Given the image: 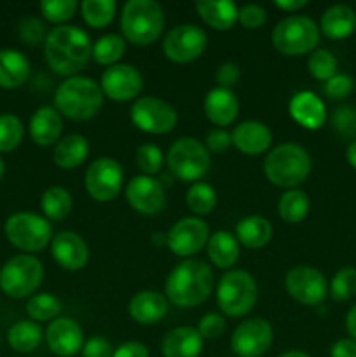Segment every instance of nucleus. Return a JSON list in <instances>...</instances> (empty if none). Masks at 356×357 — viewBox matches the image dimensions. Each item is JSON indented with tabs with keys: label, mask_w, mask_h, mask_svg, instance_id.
Here are the masks:
<instances>
[{
	"label": "nucleus",
	"mask_w": 356,
	"mask_h": 357,
	"mask_svg": "<svg viewBox=\"0 0 356 357\" xmlns=\"http://www.w3.org/2000/svg\"><path fill=\"white\" fill-rule=\"evenodd\" d=\"M112 357H149V351L140 342H126L115 349Z\"/></svg>",
	"instance_id": "obj_53"
},
{
	"label": "nucleus",
	"mask_w": 356,
	"mask_h": 357,
	"mask_svg": "<svg viewBox=\"0 0 356 357\" xmlns=\"http://www.w3.org/2000/svg\"><path fill=\"white\" fill-rule=\"evenodd\" d=\"M133 124L149 135H166L177 126V110L156 96H145L135 101L131 108Z\"/></svg>",
	"instance_id": "obj_11"
},
{
	"label": "nucleus",
	"mask_w": 356,
	"mask_h": 357,
	"mask_svg": "<svg viewBox=\"0 0 356 357\" xmlns=\"http://www.w3.org/2000/svg\"><path fill=\"white\" fill-rule=\"evenodd\" d=\"M93 52L89 35L77 26H56L45 35L44 54L47 65L56 73L65 77H75L86 68Z\"/></svg>",
	"instance_id": "obj_1"
},
{
	"label": "nucleus",
	"mask_w": 356,
	"mask_h": 357,
	"mask_svg": "<svg viewBox=\"0 0 356 357\" xmlns=\"http://www.w3.org/2000/svg\"><path fill=\"white\" fill-rule=\"evenodd\" d=\"M143 80L138 70L131 65L108 66L101 75L100 87L105 96L114 101H129L142 91Z\"/></svg>",
	"instance_id": "obj_17"
},
{
	"label": "nucleus",
	"mask_w": 356,
	"mask_h": 357,
	"mask_svg": "<svg viewBox=\"0 0 356 357\" xmlns=\"http://www.w3.org/2000/svg\"><path fill=\"white\" fill-rule=\"evenodd\" d=\"M208 37L198 24H180L168 31L163 51L173 63H191L205 52Z\"/></svg>",
	"instance_id": "obj_14"
},
{
	"label": "nucleus",
	"mask_w": 356,
	"mask_h": 357,
	"mask_svg": "<svg viewBox=\"0 0 356 357\" xmlns=\"http://www.w3.org/2000/svg\"><path fill=\"white\" fill-rule=\"evenodd\" d=\"M54 105L56 110L72 121H89L103 105V91L89 77H68L56 89Z\"/></svg>",
	"instance_id": "obj_3"
},
{
	"label": "nucleus",
	"mask_w": 356,
	"mask_h": 357,
	"mask_svg": "<svg viewBox=\"0 0 356 357\" xmlns=\"http://www.w3.org/2000/svg\"><path fill=\"white\" fill-rule=\"evenodd\" d=\"M114 0H84L80 3L82 17L91 28H105L115 16Z\"/></svg>",
	"instance_id": "obj_37"
},
{
	"label": "nucleus",
	"mask_w": 356,
	"mask_h": 357,
	"mask_svg": "<svg viewBox=\"0 0 356 357\" xmlns=\"http://www.w3.org/2000/svg\"><path fill=\"white\" fill-rule=\"evenodd\" d=\"M346 159H348L349 166L356 169V142L349 143L348 150H346Z\"/></svg>",
	"instance_id": "obj_57"
},
{
	"label": "nucleus",
	"mask_w": 356,
	"mask_h": 357,
	"mask_svg": "<svg viewBox=\"0 0 356 357\" xmlns=\"http://www.w3.org/2000/svg\"><path fill=\"white\" fill-rule=\"evenodd\" d=\"M89 155V143L82 135H68L59 139L52 152V160L61 169H75Z\"/></svg>",
	"instance_id": "obj_30"
},
{
	"label": "nucleus",
	"mask_w": 356,
	"mask_h": 357,
	"mask_svg": "<svg viewBox=\"0 0 356 357\" xmlns=\"http://www.w3.org/2000/svg\"><path fill=\"white\" fill-rule=\"evenodd\" d=\"M42 337H44V333H42L40 326L34 321H20V323L13 324L10 330L7 331L9 345L21 354L34 352L40 345Z\"/></svg>",
	"instance_id": "obj_33"
},
{
	"label": "nucleus",
	"mask_w": 356,
	"mask_h": 357,
	"mask_svg": "<svg viewBox=\"0 0 356 357\" xmlns=\"http://www.w3.org/2000/svg\"><path fill=\"white\" fill-rule=\"evenodd\" d=\"M286 293L304 305H320L328 295L325 275L309 265H297L285 278Z\"/></svg>",
	"instance_id": "obj_13"
},
{
	"label": "nucleus",
	"mask_w": 356,
	"mask_h": 357,
	"mask_svg": "<svg viewBox=\"0 0 356 357\" xmlns=\"http://www.w3.org/2000/svg\"><path fill=\"white\" fill-rule=\"evenodd\" d=\"M353 89H355V80L346 73H335L325 84V94L328 98H334V100H342V98L349 96Z\"/></svg>",
	"instance_id": "obj_46"
},
{
	"label": "nucleus",
	"mask_w": 356,
	"mask_h": 357,
	"mask_svg": "<svg viewBox=\"0 0 356 357\" xmlns=\"http://www.w3.org/2000/svg\"><path fill=\"white\" fill-rule=\"evenodd\" d=\"M135 160L143 176H152V174L159 173L161 167H163V152L157 145L147 143L136 150Z\"/></svg>",
	"instance_id": "obj_43"
},
{
	"label": "nucleus",
	"mask_w": 356,
	"mask_h": 357,
	"mask_svg": "<svg viewBox=\"0 0 356 357\" xmlns=\"http://www.w3.org/2000/svg\"><path fill=\"white\" fill-rule=\"evenodd\" d=\"M126 51L124 38L121 35L108 33L103 37L98 38L93 45V52H91V58L98 63V65L103 66H114L119 59L122 58Z\"/></svg>",
	"instance_id": "obj_35"
},
{
	"label": "nucleus",
	"mask_w": 356,
	"mask_h": 357,
	"mask_svg": "<svg viewBox=\"0 0 356 357\" xmlns=\"http://www.w3.org/2000/svg\"><path fill=\"white\" fill-rule=\"evenodd\" d=\"M23 122L16 115H0V152H13L23 139Z\"/></svg>",
	"instance_id": "obj_41"
},
{
	"label": "nucleus",
	"mask_w": 356,
	"mask_h": 357,
	"mask_svg": "<svg viewBox=\"0 0 356 357\" xmlns=\"http://www.w3.org/2000/svg\"><path fill=\"white\" fill-rule=\"evenodd\" d=\"M3 169H6V166H3V160H2V157H0V178L3 176Z\"/></svg>",
	"instance_id": "obj_59"
},
{
	"label": "nucleus",
	"mask_w": 356,
	"mask_h": 357,
	"mask_svg": "<svg viewBox=\"0 0 356 357\" xmlns=\"http://www.w3.org/2000/svg\"><path fill=\"white\" fill-rule=\"evenodd\" d=\"M45 342L51 352L59 357H72L84 347V331L68 317L54 319L45 330Z\"/></svg>",
	"instance_id": "obj_19"
},
{
	"label": "nucleus",
	"mask_w": 356,
	"mask_h": 357,
	"mask_svg": "<svg viewBox=\"0 0 356 357\" xmlns=\"http://www.w3.org/2000/svg\"><path fill=\"white\" fill-rule=\"evenodd\" d=\"M114 351H112L110 342L105 340L101 337H93L84 344L82 347V357H112Z\"/></svg>",
	"instance_id": "obj_51"
},
{
	"label": "nucleus",
	"mask_w": 356,
	"mask_h": 357,
	"mask_svg": "<svg viewBox=\"0 0 356 357\" xmlns=\"http://www.w3.org/2000/svg\"><path fill=\"white\" fill-rule=\"evenodd\" d=\"M332 357H356V342L351 338L337 340L330 349Z\"/></svg>",
	"instance_id": "obj_54"
},
{
	"label": "nucleus",
	"mask_w": 356,
	"mask_h": 357,
	"mask_svg": "<svg viewBox=\"0 0 356 357\" xmlns=\"http://www.w3.org/2000/svg\"><path fill=\"white\" fill-rule=\"evenodd\" d=\"M309 73L316 80H330L337 73V59L327 49H316L311 52L309 61H307Z\"/></svg>",
	"instance_id": "obj_42"
},
{
	"label": "nucleus",
	"mask_w": 356,
	"mask_h": 357,
	"mask_svg": "<svg viewBox=\"0 0 356 357\" xmlns=\"http://www.w3.org/2000/svg\"><path fill=\"white\" fill-rule=\"evenodd\" d=\"M63 305L59 298L49 293H40L28 300L27 312L34 321H51L61 312Z\"/></svg>",
	"instance_id": "obj_38"
},
{
	"label": "nucleus",
	"mask_w": 356,
	"mask_h": 357,
	"mask_svg": "<svg viewBox=\"0 0 356 357\" xmlns=\"http://www.w3.org/2000/svg\"><path fill=\"white\" fill-rule=\"evenodd\" d=\"M187 206L195 215H208L216 206V194L208 183H192L187 190Z\"/></svg>",
	"instance_id": "obj_39"
},
{
	"label": "nucleus",
	"mask_w": 356,
	"mask_h": 357,
	"mask_svg": "<svg viewBox=\"0 0 356 357\" xmlns=\"http://www.w3.org/2000/svg\"><path fill=\"white\" fill-rule=\"evenodd\" d=\"M278 357H311V356L300 351H288V352H283V354H279Z\"/></svg>",
	"instance_id": "obj_58"
},
{
	"label": "nucleus",
	"mask_w": 356,
	"mask_h": 357,
	"mask_svg": "<svg viewBox=\"0 0 356 357\" xmlns=\"http://www.w3.org/2000/svg\"><path fill=\"white\" fill-rule=\"evenodd\" d=\"M272 227L262 216H248L236 225V239L250 250L264 248L271 241Z\"/></svg>",
	"instance_id": "obj_32"
},
{
	"label": "nucleus",
	"mask_w": 356,
	"mask_h": 357,
	"mask_svg": "<svg viewBox=\"0 0 356 357\" xmlns=\"http://www.w3.org/2000/svg\"><path fill=\"white\" fill-rule=\"evenodd\" d=\"M124 171L121 164L108 157L94 160L86 171V190L94 201H114L122 190Z\"/></svg>",
	"instance_id": "obj_12"
},
{
	"label": "nucleus",
	"mask_w": 356,
	"mask_h": 357,
	"mask_svg": "<svg viewBox=\"0 0 356 357\" xmlns=\"http://www.w3.org/2000/svg\"><path fill=\"white\" fill-rule=\"evenodd\" d=\"M332 126L342 138L356 142V107L351 105L339 107L332 115Z\"/></svg>",
	"instance_id": "obj_45"
},
{
	"label": "nucleus",
	"mask_w": 356,
	"mask_h": 357,
	"mask_svg": "<svg viewBox=\"0 0 356 357\" xmlns=\"http://www.w3.org/2000/svg\"><path fill=\"white\" fill-rule=\"evenodd\" d=\"M257 282L246 271H230L220 279L216 288V303L229 317H243L257 302Z\"/></svg>",
	"instance_id": "obj_7"
},
{
	"label": "nucleus",
	"mask_w": 356,
	"mask_h": 357,
	"mask_svg": "<svg viewBox=\"0 0 356 357\" xmlns=\"http://www.w3.org/2000/svg\"><path fill=\"white\" fill-rule=\"evenodd\" d=\"M51 253L56 264L65 271H80L89 260V250L82 237L75 232H59L51 241Z\"/></svg>",
	"instance_id": "obj_20"
},
{
	"label": "nucleus",
	"mask_w": 356,
	"mask_h": 357,
	"mask_svg": "<svg viewBox=\"0 0 356 357\" xmlns=\"http://www.w3.org/2000/svg\"><path fill=\"white\" fill-rule=\"evenodd\" d=\"M208 225L202 220L192 218V216L181 218L166 234V244L171 250V253L181 258L199 253L208 244Z\"/></svg>",
	"instance_id": "obj_16"
},
{
	"label": "nucleus",
	"mask_w": 356,
	"mask_h": 357,
	"mask_svg": "<svg viewBox=\"0 0 356 357\" xmlns=\"http://www.w3.org/2000/svg\"><path fill=\"white\" fill-rule=\"evenodd\" d=\"M206 251H208L212 264L216 265L218 268L232 267L237 258H239L237 239L230 232H225V230L215 232L209 237L208 244H206Z\"/></svg>",
	"instance_id": "obj_31"
},
{
	"label": "nucleus",
	"mask_w": 356,
	"mask_h": 357,
	"mask_svg": "<svg viewBox=\"0 0 356 357\" xmlns=\"http://www.w3.org/2000/svg\"><path fill=\"white\" fill-rule=\"evenodd\" d=\"M279 216L286 223H300L309 213V199L302 190H288L278 202Z\"/></svg>",
	"instance_id": "obj_36"
},
{
	"label": "nucleus",
	"mask_w": 356,
	"mask_h": 357,
	"mask_svg": "<svg viewBox=\"0 0 356 357\" xmlns=\"http://www.w3.org/2000/svg\"><path fill=\"white\" fill-rule=\"evenodd\" d=\"M199 17L213 30L227 31L236 24L239 9L230 0H202L195 3Z\"/></svg>",
	"instance_id": "obj_27"
},
{
	"label": "nucleus",
	"mask_w": 356,
	"mask_h": 357,
	"mask_svg": "<svg viewBox=\"0 0 356 357\" xmlns=\"http://www.w3.org/2000/svg\"><path fill=\"white\" fill-rule=\"evenodd\" d=\"M40 209L45 218L61 222L72 211V195L63 187H51L42 194Z\"/></svg>",
	"instance_id": "obj_34"
},
{
	"label": "nucleus",
	"mask_w": 356,
	"mask_h": 357,
	"mask_svg": "<svg viewBox=\"0 0 356 357\" xmlns=\"http://www.w3.org/2000/svg\"><path fill=\"white\" fill-rule=\"evenodd\" d=\"M40 13L51 23H63L75 14L79 3L75 0H44L40 2Z\"/></svg>",
	"instance_id": "obj_44"
},
{
	"label": "nucleus",
	"mask_w": 356,
	"mask_h": 357,
	"mask_svg": "<svg viewBox=\"0 0 356 357\" xmlns=\"http://www.w3.org/2000/svg\"><path fill=\"white\" fill-rule=\"evenodd\" d=\"M239 103H237L236 94L230 89L215 87L209 91L205 98V114L209 122L215 126H229L236 121Z\"/></svg>",
	"instance_id": "obj_23"
},
{
	"label": "nucleus",
	"mask_w": 356,
	"mask_h": 357,
	"mask_svg": "<svg viewBox=\"0 0 356 357\" xmlns=\"http://www.w3.org/2000/svg\"><path fill=\"white\" fill-rule=\"evenodd\" d=\"M309 153L295 143H283L267 153L264 162V173L272 185L281 188L299 187L311 173Z\"/></svg>",
	"instance_id": "obj_4"
},
{
	"label": "nucleus",
	"mask_w": 356,
	"mask_h": 357,
	"mask_svg": "<svg viewBox=\"0 0 356 357\" xmlns=\"http://www.w3.org/2000/svg\"><path fill=\"white\" fill-rule=\"evenodd\" d=\"M230 145H232V136L220 128L209 131L208 138H206V146H208V149L215 153L227 152Z\"/></svg>",
	"instance_id": "obj_52"
},
{
	"label": "nucleus",
	"mask_w": 356,
	"mask_h": 357,
	"mask_svg": "<svg viewBox=\"0 0 356 357\" xmlns=\"http://www.w3.org/2000/svg\"><path fill=\"white\" fill-rule=\"evenodd\" d=\"M241 70L236 63H223L222 66L216 68L215 79L218 87H223V89H230L232 86H236L239 82Z\"/></svg>",
	"instance_id": "obj_50"
},
{
	"label": "nucleus",
	"mask_w": 356,
	"mask_h": 357,
	"mask_svg": "<svg viewBox=\"0 0 356 357\" xmlns=\"http://www.w3.org/2000/svg\"><path fill=\"white\" fill-rule=\"evenodd\" d=\"M168 314V300L157 291H140L129 302V316L138 324H156Z\"/></svg>",
	"instance_id": "obj_25"
},
{
	"label": "nucleus",
	"mask_w": 356,
	"mask_h": 357,
	"mask_svg": "<svg viewBox=\"0 0 356 357\" xmlns=\"http://www.w3.org/2000/svg\"><path fill=\"white\" fill-rule=\"evenodd\" d=\"M44 279V267L31 255H17L0 271V288L10 298H24L31 295Z\"/></svg>",
	"instance_id": "obj_8"
},
{
	"label": "nucleus",
	"mask_w": 356,
	"mask_h": 357,
	"mask_svg": "<svg viewBox=\"0 0 356 357\" xmlns=\"http://www.w3.org/2000/svg\"><path fill=\"white\" fill-rule=\"evenodd\" d=\"M230 136H232V145L246 155H260L269 150L272 143L271 129L258 121L241 122L234 128Z\"/></svg>",
	"instance_id": "obj_21"
},
{
	"label": "nucleus",
	"mask_w": 356,
	"mask_h": 357,
	"mask_svg": "<svg viewBox=\"0 0 356 357\" xmlns=\"http://www.w3.org/2000/svg\"><path fill=\"white\" fill-rule=\"evenodd\" d=\"M271 42L281 54L302 56L316 49L320 42V28L307 16H290L276 24Z\"/></svg>",
	"instance_id": "obj_6"
},
{
	"label": "nucleus",
	"mask_w": 356,
	"mask_h": 357,
	"mask_svg": "<svg viewBox=\"0 0 356 357\" xmlns=\"http://www.w3.org/2000/svg\"><path fill=\"white\" fill-rule=\"evenodd\" d=\"M328 295L335 302H348L356 296V268L344 267L334 275L328 288Z\"/></svg>",
	"instance_id": "obj_40"
},
{
	"label": "nucleus",
	"mask_w": 356,
	"mask_h": 357,
	"mask_svg": "<svg viewBox=\"0 0 356 357\" xmlns=\"http://www.w3.org/2000/svg\"><path fill=\"white\" fill-rule=\"evenodd\" d=\"M290 115L297 124L302 128L311 129H320L321 126L327 121V108L325 103L311 91H300L295 96L290 100L288 105Z\"/></svg>",
	"instance_id": "obj_22"
},
{
	"label": "nucleus",
	"mask_w": 356,
	"mask_h": 357,
	"mask_svg": "<svg viewBox=\"0 0 356 357\" xmlns=\"http://www.w3.org/2000/svg\"><path fill=\"white\" fill-rule=\"evenodd\" d=\"M164 23L163 7L154 0H129L122 9V33L135 45L154 44L163 35Z\"/></svg>",
	"instance_id": "obj_5"
},
{
	"label": "nucleus",
	"mask_w": 356,
	"mask_h": 357,
	"mask_svg": "<svg viewBox=\"0 0 356 357\" xmlns=\"http://www.w3.org/2000/svg\"><path fill=\"white\" fill-rule=\"evenodd\" d=\"M28 75H30V63L23 52L16 49L0 51V87L16 89L27 82Z\"/></svg>",
	"instance_id": "obj_28"
},
{
	"label": "nucleus",
	"mask_w": 356,
	"mask_h": 357,
	"mask_svg": "<svg viewBox=\"0 0 356 357\" xmlns=\"http://www.w3.org/2000/svg\"><path fill=\"white\" fill-rule=\"evenodd\" d=\"M166 296L171 303L184 309L201 305L213 289V272L205 261L184 260L170 272L166 279Z\"/></svg>",
	"instance_id": "obj_2"
},
{
	"label": "nucleus",
	"mask_w": 356,
	"mask_h": 357,
	"mask_svg": "<svg viewBox=\"0 0 356 357\" xmlns=\"http://www.w3.org/2000/svg\"><path fill=\"white\" fill-rule=\"evenodd\" d=\"M126 199L135 211L142 215H157L164 208L166 195L161 181L152 176H135L126 187Z\"/></svg>",
	"instance_id": "obj_18"
},
{
	"label": "nucleus",
	"mask_w": 356,
	"mask_h": 357,
	"mask_svg": "<svg viewBox=\"0 0 356 357\" xmlns=\"http://www.w3.org/2000/svg\"><path fill=\"white\" fill-rule=\"evenodd\" d=\"M20 35L27 44H38V42H42V38L45 35L44 24L37 17H24L20 24Z\"/></svg>",
	"instance_id": "obj_49"
},
{
	"label": "nucleus",
	"mask_w": 356,
	"mask_h": 357,
	"mask_svg": "<svg viewBox=\"0 0 356 357\" xmlns=\"http://www.w3.org/2000/svg\"><path fill=\"white\" fill-rule=\"evenodd\" d=\"M199 335L202 337V340H215L220 335L225 331V319L218 314H206V316L201 317L198 328Z\"/></svg>",
	"instance_id": "obj_48"
},
{
	"label": "nucleus",
	"mask_w": 356,
	"mask_h": 357,
	"mask_svg": "<svg viewBox=\"0 0 356 357\" xmlns=\"http://www.w3.org/2000/svg\"><path fill=\"white\" fill-rule=\"evenodd\" d=\"M320 28L328 38L334 40L348 38L356 30V13L349 6L342 3L328 7L321 16Z\"/></svg>",
	"instance_id": "obj_29"
},
{
	"label": "nucleus",
	"mask_w": 356,
	"mask_h": 357,
	"mask_svg": "<svg viewBox=\"0 0 356 357\" xmlns=\"http://www.w3.org/2000/svg\"><path fill=\"white\" fill-rule=\"evenodd\" d=\"M346 330L351 335V340L356 342V303L349 309L348 316H346Z\"/></svg>",
	"instance_id": "obj_56"
},
{
	"label": "nucleus",
	"mask_w": 356,
	"mask_h": 357,
	"mask_svg": "<svg viewBox=\"0 0 356 357\" xmlns=\"http://www.w3.org/2000/svg\"><path fill=\"white\" fill-rule=\"evenodd\" d=\"M241 24L248 30H257L262 24H265L267 21V13L262 9L257 3H246L239 9V17H237Z\"/></svg>",
	"instance_id": "obj_47"
},
{
	"label": "nucleus",
	"mask_w": 356,
	"mask_h": 357,
	"mask_svg": "<svg viewBox=\"0 0 356 357\" xmlns=\"http://www.w3.org/2000/svg\"><path fill=\"white\" fill-rule=\"evenodd\" d=\"M161 351L164 357H198L202 351V337L191 326H178L168 331Z\"/></svg>",
	"instance_id": "obj_24"
},
{
	"label": "nucleus",
	"mask_w": 356,
	"mask_h": 357,
	"mask_svg": "<svg viewBox=\"0 0 356 357\" xmlns=\"http://www.w3.org/2000/svg\"><path fill=\"white\" fill-rule=\"evenodd\" d=\"M6 237L17 250L40 251L52 241L51 223L35 213H14L7 218Z\"/></svg>",
	"instance_id": "obj_9"
},
{
	"label": "nucleus",
	"mask_w": 356,
	"mask_h": 357,
	"mask_svg": "<svg viewBox=\"0 0 356 357\" xmlns=\"http://www.w3.org/2000/svg\"><path fill=\"white\" fill-rule=\"evenodd\" d=\"M168 167L184 181H198L209 167V153L195 138H180L171 145L166 155Z\"/></svg>",
	"instance_id": "obj_10"
},
{
	"label": "nucleus",
	"mask_w": 356,
	"mask_h": 357,
	"mask_svg": "<svg viewBox=\"0 0 356 357\" xmlns=\"http://www.w3.org/2000/svg\"><path fill=\"white\" fill-rule=\"evenodd\" d=\"M274 6L283 10H290V13H293V10H299L302 9V7H306L307 2L306 0H276Z\"/></svg>",
	"instance_id": "obj_55"
},
{
	"label": "nucleus",
	"mask_w": 356,
	"mask_h": 357,
	"mask_svg": "<svg viewBox=\"0 0 356 357\" xmlns=\"http://www.w3.org/2000/svg\"><path fill=\"white\" fill-rule=\"evenodd\" d=\"M272 326L265 319H248L237 324L230 349L237 357H260L272 344Z\"/></svg>",
	"instance_id": "obj_15"
},
{
	"label": "nucleus",
	"mask_w": 356,
	"mask_h": 357,
	"mask_svg": "<svg viewBox=\"0 0 356 357\" xmlns=\"http://www.w3.org/2000/svg\"><path fill=\"white\" fill-rule=\"evenodd\" d=\"M63 121L61 115L52 107H40L30 119V136L34 143L40 146H49L56 143L61 136Z\"/></svg>",
	"instance_id": "obj_26"
}]
</instances>
